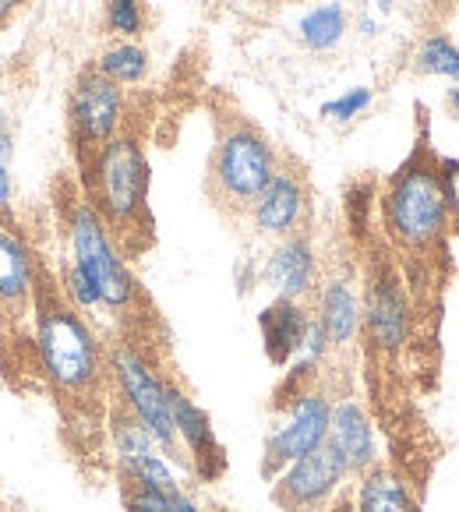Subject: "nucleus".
Returning <instances> with one entry per match:
<instances>
[{
	"mask_svg": "<svg viewBox=\"0 0 459 512\" xmlns=\"http://www.w3.org/2000/svg\"><path fill=\"white\" fill-rule=\"evenodd\" d=\"M311 325V308L304 301H290V297H276L269 308L258 315V332H262V347L269 364L286 368L294 364L304 350V336Z\"/></svg>",
	"mask_w": 459,
	"mask_h": 512,
	"instance_id": "nucleus-15",
	"label": "nucleus"
},
{
	"mask_svg": "<svg viewBox=\"0 0 459 512\" xmlns=\"http://www.w3.org/2000/svg\"><path fill=\"white\" fill-rule=\"evenodd\" d=\"M389 4H392V0H378V8H382V11H389Z\"/></svg>",
	"mask_w": 459,
	"mask_h": 512,
	"instance_id": "nucleus-33",
	"label": "nucleus"
},
{
	"mask_svg": "<svg viewBox=\"0 0 459 512\" xmlns=\"http://www.w3.org/2000/svg\"><path fill=\"white\" fill-rule=\"evenodd\" d=\"M32 332H36L39 368L53 396L61 400L68 428L85 442L106 438V414L113 400L106 343H99L89 318L64 297L61 283L39 262L36 294H32Z\"/></svg>",
	"mask_w": 459,
	"mask_h": 512,
	"instance_id": "nucleus-3",
	"label": "nucleus"
},
{
	"mask_svg": "<svg viewBox=\"0 0 459 512\" xmlns=\"http://www.w3.org/2000/svg\"><path fill=\"white\" fill-rule=\"evenodd\" d=\"M149 4L145 0H106L103 11V25L110 36L128 39V43H138V39L149 32Z\"/></svg>",
	"mask_w": 459,
	"mask_h": 512,
	"instance_id": "nucleus-20",
	"label": "nucleus"
},
{
	"mask_svg": "<svg viewBox=\"0 0 459 512\" xmlns=\"http://www.w3.org/2000/svg\"><path fill=\"white\" fill-rule=\"evenodd\" d=\"M11 152H15L11 131L0 128V216L11 209Z\"/></svg>",
	"mask_w": 459,
	"mask_h": 512,
	"instance_id": "nucleus-26",
	"label": "nucleus"
},
{
	"mask_svg": "<svg viewBox=\"0 0 459 512\" xmlns=\"http://www.w3.org/2000/svg\"><path fill=\"white\" fill-rule=\"evenodd\" d=\"M106 368H110L113 396L138 417L145 431L156 438V445L166 452L170 463H184L181 438L174 428V410H170V396H166V371H159L149 357H142L128 339H113L106 343Z\"/></svg>",
	"mask_w": 459,
	"mask_h": 512,
	"instance_id": "nucleus-7",
	"label": "nucleus"
},
{
	"mask_svg": "<svg viewBox=\"0 0 459 512\" xmlns=\"http://www.w3.org/2000/svg\"><path fill=\"white\" fill-rule=\"evenodd\" d=\"M149 159L142 135L124 128L99 152L78 159V188L99 212L121 255L138 258L156 244V219L149 205Z\"/></svg>",
	"mask_w": 459,
	"mask_h": 512,
	"instance_id": "nucleus-4",
	"label": "nucleus"
},
{
	"mask_svg": "<svg viewBox=\"0 0 459 512\" xmlns=\"http://www.w3.org/2000/svg\"><path fill=\"white\" fill-rule=\"evenodd\" d=\"M128 128V96L124 85L110 82L96 64L82 71L71 85L68 96V135L75 149V163L92 152H99L106 142Z\"/></svg>",
	"mask_w": 459,
	"mask_h": 512,
	"instance_id": "nucleus-8",
	"label": "nucleus"
},
{
	"mask_svg": "<svg viewBox=\"0 0 459 512\" xmlns=\"http://www.w3.org/2000/svg\"><path fill=\"white\" fill-rule=\"evenodd\" d=\"M61 290H64V297H68L71 304H75L78 311H82L85 318L92 315V311H99V294H96V287L89 283V276H85L82 269H78L75 262H68L61 269Z\"/></svg>",
	"mask_w": 459,
	"mask_h": 512,
	"instance_id": "nucleus-22",
	"label": "nucleus"
},
{
	"mask_svg": "<svg viewBox=\"0 0 459 512\" xmlns=\"http://www.w3.org/2000/svg\"><path fill=\"white\" fill-rule=\"evenodd\" d=\"M445 103H449V110H452V113H456V117H459V85H456V89L449 92V99H445Z\"/></svg>",
	"mask_w": 459,
	"mask_h": 512,
	"instance_id": "nucleus-30",
	"label": "nucleus"
},
{
	"mask_svg": "<svg viewBox=\"0 0 459 512\" xmlns=\"http://www.w3.org/2000/svg\"><path fill=\"white\" fill-rule=\"evenodd\" d=\"M318 272H322V262H318V251L311 244V234H294V237H283L276 244L269 258V276L272 290L276 297H290V301H308L318 287Z\"/></svg>",
	"mask_w": 459,
	"mask_h": 512,
	"instance_id": "nucleus-14",
	"label": "nucleus"
},
{
	"mask_svg": "<svg viewBox=\"0 0 459 512\" xmlns=\"http://www.w3.org/2000/svg\"><path fill=\"white\" fill-rule=\"evenodd\" d=\"M166 396H170L174 428H177V438H181L188 470L202 484H216L219 477L226 474V449H223V442H219L216 428H212L209 410L198 407L188 396V389H184L174 375L166 378Z\"/></svg>",
	"mask_w": 459,
	"mask_h": 512,
	"instance_id": "nucleus-12",
	"label": "nucleus"
},
{
	"mask_svg": "<svg viewBox=\"0 0 459 512\" xmlns=\"http://www.w3.org/2000/svg\"><path fill=\"white\" fill-rule=\"evenodd\" d=\"M315 308L311 315L318 318L325 339H329V361L361 354V276L357 265H332L318 272V287L311 294Z\"/></svg>",
	"mask_w": 459,
	"mask_h": 512,
	"instance_id": "nucleus-10",
	"label": "nucleus"
},
{
	"mask_svg": "<svg viewBox=\"0 0 459 512\" xmlns=\"http://www.w3.org/2000/svg\"><path fill=\"white\" fill-rule=\"evenodd\" d=\"M272 410H276V424L262 445V467H258L262 481L283 474L290 463L315 452L329 438L332 385L325 378V364L297 357L272 396Z\"/></svg>",
	"mask_w": 459,
	"mask_h": 512,
	"instance_id": "nucleus-6",
	"label": "nucleus"
},
{
	"mask_svg": "<svg viewBox=\"0 0 459 512\" xmlns=\"http://www.w3.org/2000/svg\"><path fill=\"white\" fill-rule=\"evenodd\" d=\"M350 470L336 445L325 438L315 452L294 460L283 474L272 477L269 498L279 512H325L347 488Z\"/></svg>",
	"mask_w": 459,
	"mask_h": 512,
	"instance_id": "nucleus-9",
	"label": "nucleus"
},
{
	"mask_svg": "<svg viewBox=\"0 0 459 512\" xmlns=\"http://www.w3.org/2000/svg\"><path fill=\"white\" fill-rule=\"evenodd\" d=\"M347 32V11L339 4H318L301 18V39L311 50H332Z\"/></svg>",
	"mask_w": 459,
	"mask_h": 512,
	"instance_id": "nucleus-19",
	"label": "nucleus"
},
{
	"mask_svg": "<svg viewBox=\"0 0 459 512\" xmlns=\"http://www.w3.org/2000/svg\"><path fill=\"white\" fill-rule=\"evenodd\" d=\"M32 294H36V258L15 230L0 223V311L11 318L29 315Z\"/></svg>",
	"mask_w": 459,
	"mask_h": 512,
	"instance_id": "nucleus-16",
	"label": "nucleus"
},
{
	"mask_svg": "<svg viewBox=\"0 0 459 512\" xmlns=\"http://www.w3.org/2000/svg\"><path fill=\"white\" fill-rule=\"evenodd\" d=\"M209 512H234V509H226V505H209Z\"/></svg>",
	"mask_w": 459,
	"mask_h": 512,
	"instance_id": "nucleus-32",
	"label": "nucleus"
},
{
	"mask_svg": "<svg viewBox=\"0 0 459 512\" xmlns=\"http://www.w3.org/2000/svg\"><path fill=\"white\" fill-rule=\"evenodd\" d=\"M375 181H357L347 191V219L357 237L361 276V357L368 410L389 442V467L417 495H428L445 442L421 410V385L410 364V301L399 265L378 230Z\"/></svg>",
	"mask_w": 459,
	"mask_h": 512,
	"instance_id": "nucleus-1",
	"label": "nucleus"
},
{
	"mask_svg": "<svg viewBox=\"0 0 459 512\" xmlns=\"http://www.w3.org/2000/svg\"><path fill=\"white\" fill-rule=\"evenodd\" d=\"M417 71L421 75H445L459 78V46L442 32H428V39L417 50Z\"/></svg>",
	"mask_w": 459,
	"mask_h": 512,
	"instance_id": "nucleus-21",
	"label": "nucleus"
},
{
	"mask_svg": "<svg viewBox=\"0 0 459 512\" xmlns=\"http://www.w3.org/2000/svg\"><path fill=\"white\" fill-rule=\"evenodd\" d=\"M248 4H258V8H276V4H286V0H248Z\"/></svg>",
	"mask_w": 459,
	"mask_h": 512,
	"instance_id": "nucleus-31",
	"label": "nucleus"
},
{
	"mask_svg": "<svg viewBox=\"0 0 459 512\" xmlns=\"http://www.w3.org/2000/svg\"><path fill=\"white\" fill-rule=\"evenodd\" d=\"M368 103H371V89H350L347 96H339V99H332V103H325L322 117L347 124V121H354V117H361V110Z\"/></svg>",
	"mask_w": 459,
	"mask_h": 512,
	"instance_id": "nucleus-25",
	"label": "nucleus"
},
{
	"mask_svg": "<svg viewBox=\"0 0 459 512\" xmlns=\"http://www.w3.org/2000/svg\"><path fill=\"white\" fill-rule=\"evenodd\" d=\"M325 512H357V502H354V488H350V484H347V488L339 491V498H336V502H332V505H329V509H325Z\"/></svg>",
	"mask_w": 459,
	"mask_h": 512,
	"instance_id": "nucleus-29",
	"label": "nucleus"
},
{
	"mask_svg": "<svg viewBox=\"0 0 459 512\" xmlns=\"http://www.w3.org/2000/svg\"><path fill=\"white\" fill-rule=\"evenodd\" d=\"M357 512H424V498L410 488L389 460H378L368 474L354 481Z\"/></svg>",
	"mask_w": 459,
	"mask_h": 512,
	"instance_id": "nucleus-17",
	"label": "nucleus"
},
{
	"mask_svg": "<svg viewBox=\"0 0 459 512\" xmlns=\"http://www.w3.org/2000/svg\"><path fill=\"white\" fill-rule=\"evenodd\" d=\"M22 8H25V0H0V29H8Z\"/></svg>",
	"mask_w": 459,
	"mask_h": 512,
	"instance_id": "nucleus-28",
	"label": "nucleus"
},
{
	"mask_svg": "<svg viewBox=\"0 0 459 512\" xmlns=\"http://www.w3.org/2000/svg\"><path fill=\"white\" fill-rule=\"evenodd\" d=\"M248 219L262 237H294L304 234L311 223V184L308 170L294 156H279V166L272 181L262 188L255 205L248 209Z\"/></svg>",
	"mask_w": 459,
	"mask_h": 512,
	"instance_id": "nucleus-11",
	"label": "nucleus"
},
{
	"mask_svg": "<svg viewBox=\"0 0 459 512\" xmlns=\"http://www.w3.org/2000/svg\"><path fill=\"white\" fill-rule=\"evenodd\" d=\"M329 442L339 449V456L347 460L350 481L368 474L382 456H378L375 442V421L364 400H357L354 389H343L332 396V424H329Z\"/></svg>",
	"mask_w": 459,
	"mask_h": 512,
	"instance_id": "nucleus-13",
	"label": "nucleus"
},
{
	"mask_svg": "<svg viewBox=\"0 0 459 512\" xmlns=\"http://www.w3.org/2000/svg\"><path fill=\"white\" fill-rule=\"evenodd\" d=\"M417 138L407 159L378 184L375 216L399 265L410 301V364L424 396L442 389L445 297L452 287V230L442 191V156L431 145L428 110L417 106Z\"/></svg>",
	"mask_w": 459,
	"mask_h": 512,
	"instance_id": "nucleus-2",
	"label": "nucleus"
},
{
	"mask_svg": "<svg viewBox=\"0 0 459 512\" xmlns=\"http://www.w3.org/2000/svg\"><path fill=\"white\" fill-rule=\"evenodd\" d=\"M442 191H445V212H449V230L459 237V159L442 156Z\"/></svg>",
	"mask_w": 459,
	"mask_h": 512,
	"instance_id": "nucleus-24",
	"label": "nucleus"
},
{
	"mask_svg": "<svg viewBox=\"0 0 459 512\" xmlns=\"http://www.w3.org/2000/svg\"><path fill=\"white\" fill-rule=\"evenodd\" d=\"M279 152L241 110H216V145L205 166V198L226 219L248 216L255 198L272 181Z\"/></svg>",
	"mask_w": 459,
	"mask_h": 512,
	"instance_id": "nucleus-5",
	"label": "nucleus"
},
{
	"mask_svg": "<svg viewBox=\"0 0 459 512\" xmlns=\"http://www.w3.org/2000/svg\"><path fill=\"white\" fill-rule=\"evenodd\" d=\"M121 502L124 512H170V495H159V491L124 484V481H121Z\"/></svg>",
	"mask_w": 459,
	"mask_h": 512,
	"instance_id": "nucleus-23",
	"label": "nucleus"
},
{
	"mask_svg": "<svg viewBox=\"0 0 459 512\" xmlns=\"http://www.w3.org/2000/svg\"><path fill=\"white\" fill-rule=\"evenodd\" d=\"M170 512H202V505H198L195 498L181 488V491H174V495H170Z\"/></svg>",
	"mask_w": 459,
	"mask_h": 512,
	"instance_id": "nucleus-27",
	"label": "nucleus"
},
{
	"mask_svg": "<svg viewBox=\"0 0 459 512\" xmlns=\"http://www.w3.org/2000/svg\"><path fill=\"white\" fill-rule=\"evenodd\" d=\"M96 68L117 85H138V82H145V75H149V53H145L142 43L117 39V43L106 46V50L99 53Z\"/></svg>",
	"mask_w": 459,
	"mask_h": 512,
	"instance_id": "nucleus-18",
	"label": "nucleus"
}]
</instances>
